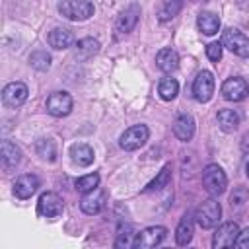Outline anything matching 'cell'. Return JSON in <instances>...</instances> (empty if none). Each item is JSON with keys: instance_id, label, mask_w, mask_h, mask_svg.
Masks as SVG:
<instances>
[{"instance_id": "6da1fadb", "label": "cell", "mask_w": 249, "mask_h": 249, "mask_svg": "<svg viewBox=\"0 0 249 249\" xmlns=\"http://www.w3.org/2000/svg\"><path fill=\"white\" fill-rule=\"evenodd\" d=\"M58 12L70 21H86L93 16V4L89 0H60Z\"/></svg>"}, {"instance_id": "7a4b0ae2", "label": "cell", "mask_w": 249, "mask_h": 249, "mask_svg": "<svg viewBox=\"0 0 249 249\" xmlns=\"http://www.w3.org/2000/svg\"><path fill=\"white\" fill-rule=\"evenodd\" d=\"M222 218V206L218 200L214 198H208L204 202L198 204V208L195 210V222L202 228V230H210V228H216L218 222Z\"/></svg>"}, {"instance_id": "3957f363", "label": "cell", "mask_w": 249, "mask_h": 249, "mask_svg": "<svg viewBox=\"0 0 249 249\" xmlns=\"http://www.w3.org/2000/svg\"><path fill=\"white\" fill-rule=\"evenodd\" d=\"M202 183L212 196H220L228 187V177L218 163H208L202 171Z\"/></svg>"}, {"instance_id": "277c9868", "label": "cell", "mask_w": 249, "mask_h": 249, "mask_svg": "<svg viewBox=\"0 0 249 249\" xmlns=\"http://www.w3.org/2000/svg\"><path fill=\"white\" fill-rule=\"evenodd\" d=\"M222 47L230 49L233 54L241 58H249V39L233 27H228L222 31Z\"/></svg>"}, {"instance_id": "5b68a950", "label": "cell", "mask_w": 249, "mask_h": 249, "mask_svg": "<svg viewBox=\"0 0 249 249\" xmlns=\"http://www.w3.org/2000/svg\"><path fill=\"white\" fill-rule=\"evenodd\" d=\"M148 136H150V130H148L146 124H134V126L126 128V130L121 134L119 146H121L123 150H126V152H132V150L142 148V146L146 144Z\"/></svg>"}, {"instance_id": "8992f818", "label": "cell", "mask_w": 249, "mask_h": 249, "mask_svg": "<svg viewBox=\"0 0 249 249\" xmlns=\"http://www.w3.org/2000/svg\"><path fill=\"white\" fill-rule=\"evenodd\" d=\"M62 210H64V202L53 191L43 193L37 200V214L43 218H58L62 214Z\"/></svg>"}, {"instance_id": "52a82bcc", "label": "cell", "mask_w": 249, "mask_h": 249, "mask_svg": "<svg viewBox=\"0 0 249 249\" xmlns=\"http://www.w3.org/2000/svg\"><path fill=\"white\" fill-rule=\"evenodd\" d=\"M105 204H107V191L101 189V187H95L93 191L84 193V196H82V200H80L82 212H84V214H89V216L99 214V212L105 208Z\"/></svg>"}, {"instance_id": "ba28073f", "label": "cell", "mask_w": 249, "mask_h": 249, "mask_svg": "<svg viewBox=\"0 0 249 249\" xmlns=\"http://www.w3.org/2000/svg\"><path fill=\"white\" fill-rule=\"evenodd\" d=\"M167 235V228L163 226H150V228H144L142 231L136 233V239H134V247L138 249H152L156 245H160Z\"/></svg>"}, {"instance_id": "9c48e42d", "label": "cell", "mask_w": 249, "mask_h": 249, "mask_svg": "<svg viewBox=\"0 0 249 249\" xmlns=\"http://www.w3.org/2000/svg\"><path fill=\"white\" fill-rule=\"evenodd\" d=\"M214 93V76L208 70H200L193 82V95L196 101L206 103Z\"/></svg>"}, {"instance_id": "30bf717a", "label": "cell", "mask_w": 249, "mask_h": 249, "mask_svg": "<svg viewBox=\"0 0 249 249\" xmlns=\"http://www.w3.org/2000/svg\"><path fill=\"white\" fill-rule=\"evenodd\" d=\"M27 95H29V89L23 82H10L2 89V101H4L6 107H12V109L23 105Z\"/></svg>"}, {"instance_id": "8fae6325", "label": "cell", "mask_w": 249, "mask_h": 249, "mask_svg": "<svg viewBox=\"0 0 249 249\" xmlns=\"http://www.w3.org/2000/svg\"><path fill=\"white\" fill-rule=\"evenodd\" d=\"M47 111L53 117H66L72 111V95L68 91H53L47 97Z\"/></svg>"}, {"instance_id": "7c38bea8", "label": "cell", "mask_w": 249, "mask_h": 249, "mask_svg": "<svg viewBox=\"0 0 249 249\" xmlns=\"http://www.w3.org/2000/svg\"><path fill=\"white\" fill-rule=\"evenodd\" d=\"M222 95L228 99V101H243L247 95H249V86L243 78H228L224 84H222Z\"/></svg>"}, {"instance_id": "4fadbf2b", "label": "cell", "mask_w": 249, "mask_h": 249, "mask_svg": "<svg viewBox=\"0 0 249 249\" xmlns=\"http://www.w3.org/2000/svg\"><path fill=\"white\" fill-rule=\"evenodd\" d=\"M237 233H239V228H237L235 222H224L222 226H218V230H216V233L212 237V247L222 249V247L235 245Z\"/></svg>"}, {"instance_id": "5bb4252c", "label": "cell", "mask_w": 249, "mask_h": 249, "mask_svg": "<svg viewBox=\"0 0 249 249\" xmlns=\"http://www.w3.org/2000/svg\"><path fill=\"white\" fill-rule=\"evenodd\" d=\"M138 19H140V6L138 4H130L128 8H124L119 14V18L115 21V29L119 33H130L136 27Z\"/></svg>"}, {"instance_id": "9a60e30c", "label": "cell", "mask_w": 249, "mask_h": 249, "mask_svg": "<svg viewBox=\"0 0 249 249\" xmlns=\"http://www.w3.org/2000/svg\"><path fill=\"white\" fill-rule=\"evenodd\" d=\"M39 187H41L39 177L33 175V173H25V175H21V177L16 179V183H14V195L18 198H29L31 195L37 193Z\"/></svg>"}, {"instance_id": "2e32d148", "label": "cell", "mask_w": 249, "mask_h": 249, "mask_svg": "<svg viewBox=\"0 0 249 249\" xmlns=\"http://www.w3.org/2000/svg\"><path fill=\"white\" fill-rule=\"evenodd\" d=\"M21 160V152L19 148L12 142V140H2L0 144V161H2V169L4 171H12Z\"/></svg>"}, {"instance_id": "e0dca14e", "label": "cell", "mask_w": 249, "mask_h": 249, "mask_svg": "<svg viewBox=\"0 0 249 249\" xmlns=\"http://www.w3.org/2000/svg\"><path fill=\"white\" fill-rule=\"evenodd\" d=\"M173 134L181 142H189L195 136V119H193V115H189V113L177 115V119L173 121Z\"/></svg>"}, {"instance_id": "ac0fdd59", "label": "cell", "mask_w": 249, "mask_h": 249, "mask_svg": "<svg viewBox=\"0 0 249 249\" xmlns=\"http://www.w3.org/2000/svg\"><path fill=\"white\" fill-rule=\"evenodd\" d=\"M47 41H49V45H51L53 49L62 51V49H68V47L74 43V33H72L70 29H66V27H54V29L49 33Z\"/></svg>"}, {"instance_id": "d6986e66", "label": "cell", "mask_w": 249, "mask_h": 249, "mask_svg": "<svg viewBox=\"0 0 249 249\" xmlns=\"http://www.w3.org/2000/svg\"><path fill=\"white\" fill-rule=\"evenodd\" d=\"M193 233H195V220L191 214H185L181 220H179V226L175 230V241L177 245H189L191 239H193Z\"/></svg>"}, {"instance_id": "ffe728a7", "label": "cell", "mask_w": 249, "mask_h": 249, "mask_svg": "<svg viewBox=\"0 0 249 249\" xmlns=\"http://www.w3.org/2000/svg\"><path fill=\"white\" fill-rule=\"evenodd\" d=\"M156 66L161 72H173L179 66V54L173 49H161L156 54Z\"/></svg>"}, {"instance_id": "44dd1931", "label": "cell", "mask_w": 249, "mask_h": 249, "mask_svg": "<svg viewBox=\"0 0 249 249\" xmlns=\"http://www.w3.org/2000/svg\"><path fill=\"white\" fill-rule=\"evenodd\" d=\"M70 156H72V161L80 167H88L93 163V150L88 144H74L70 148Z\"/></svg>"}, {"instance_id": "7402d4cb", "label": "cell", "mask_w": 249, "mask_h": 249, "mask_svg": "<svg viewBox=\"0 0 249 249\" xmlns=\"http://www.w3.org/2000/svg\"><path fill=\"white\" fill-rule=\"evenodd\" d=\"M196 25H198V29H200L204 35H214V33H218V29H220V19H218V16L212 14V12H200L198 18H196Z\"/></svg>"}, {"instance_id": "603a6c76", "label": "cell", "mask_w": 249, "mask_h": 249, "mask_svg": "<svg viewBox=\"0 0 249 249\" xmlns=\"http://www.w3.org/2000/svg\"><path fill=\"white\" fill-rule=\"evenodd\" d=\"M216 119H218V124L224 132H233L239 126V115L233 109H220Z\"/></svg>"}, {"instance_id": "cb8c5ba5", "label": "cell", "mask_w": 249, "mask_h": 249, "mask_svg": "<svg viewBox=\"0 0 249 249\" xmlns=\"http://www.w3.org/2000/svg\"><path fill=\"white\" fill-rule=\"evenodd\" d=\"M97 53H99V41L97 39L86 37V39H80L76 43V56H80V58H89Z\"/></svg>"}, {"instance_id": "d4e9b609", "label": "cell", "mask_w": 249, "mask_h": 249, "mask_svg": "<svg viewBox=\"0 0 249 249\" xmlns=\"http://www.w3.org/2000/svg\"><path fill=\"white\" fill-rule=\"evenodd\" d=\"M158 93L163 101H171L175 99V95L179 93V84L175 78H161L160 86H158Z\"/></svg>"}, {"instance_id": "484cf974", "label": "cell", "mask_w": 249, "mask_h": 249, "mask_svg": "<svg viewBox=\"0 0 249 249\" xmlns=\"http://www.w3.org/2000/svg\"><path fill=\"white\" fill-rule=\"evenodd\" d=\"M169 179H171V163L163 165V167H161V171L156 175V179H152V181H150V183L144 187V191H146V193H152V191H161L163 187H167Z\"/></svg>"}, {"instance_id": "4316f807", "label": "cell", "mask_w": 249, "mask_h": 249, "mask_svg": "<svg viewBox=\"0 0 249 249\" xmlns=\"http://www.w3.org/2000/svg\"><path fill=\"white\" fill-rule=\"evenodd\" d=\"M134 239H136V233H134L132 226L130 224H124L119 230V233H117L115 247H119V249H130V247H134Z\"/></svg>"}, {"instance_id": "83f0119b", "label": "cell", "mask_w": 249, "mask_h": 249, "mask_svg": "<svg viewBox=\"0 0 249 249\" xmlns=\"http://www.w3.org/2000/svg\"><path fill=\"white\" fill-rule=\"evenodd\" d=\"M179 10H181V0H163L160 10H158V19L169 21L179 14Z\"/></svg>"}, {"instance_id": "f1b7e54d", "label": "cell", "mask_w": 249, "mask_h": 249, "mask_svg": "<svg viewBox=\"0 0 249 249\" xmlns=\"http://www.w3.org/2000/svg\"><path fill=\"white\" fill-rule=\"evenodd\" d=\"M37 154L43 158V160H49V161H54L56 160V146L51 138H41L37 142Z\"/></svg>"}, {"instance_id": "f546056e", "label": "cell", "mask_w": 249, "mask_h": 249, "mask_svg": "<svg viewBox=\"0 0 249 249\" xmlns=\"http://www.w3.org/2000/svg\"><path fill=\"white\" fill-rule=\"evenodd\" d=\"M29 64L35 70H41V72L43 70H49V66H51V54L47 51H35L29 56Z\"/></svg>"}, {"instance_id": "4dcf8cb0", "label": "cell", "mask_w": 249, "mask_h": 249, "mask_svg": "<svg viewBox=\"0 0 249 249\" xmlns=\"http://www.w3.org/2000/svg\"><path fill=\"white\" fill-rule=\"evenodd\" d=\"M76 191L80 193H89L93 191L95 187H99V175L97 173H89V175H84L80 179H76Z\"/></svg>"}, {"instance_id": "1f68e13d", "label": "cell", "mask_w": 249, "mask_h": 249, "mask_svg": "<svg viewBox=\"0 0 249 249\" xmlns=\"http://www.w3.org/2000/svg\"><path fill=\"white\" fill-rule=\"evenodd\" d=\"M247 198H249V191L243 187H237L230 196V204H231V208H239L241 204H245Z\"/></svg>"}, {"instance_id": "d6a6232c", "label": "cell", "mask_w": 249, "mask_h": 249, "mask_svg": "<svg viewBox=\"0 0 249 249\" xmlns=\"http://www.w3.org/2000/svg\"><path fill=\"white\" fill-rule=\"evenodd\" d=\"M206 56L212 62H218L222 58V43H210V45H206Z\"/></svg>"}, {"instance_id": "836d02e7", "label": "cell", "mask_w": 249, "mask_h": 249, "mask_svg": "<svg viewBox=\"0 0 249 249\" xmlns=\"http://www.w3.org/2000/svg\"><path fill=\"white\" fill-rule=\"evenodd\" d=\"M235 247H239V249H249V228H245L243 231L237 233Z\"/></svg>"}, {"instance_id": "e575fe53", "label": "cell", "mask_w": 249, "mask_h": 249, "mask_svg": "<svg viewBox=\"0 0 249 249\" xmlns=\"http://www.w3.org/2000/svg\"><path fill=\"white\" fill-rule=\"evenodd\" d=\"M245 173H247V177H249V163H247V167H245Z\"/></svg>"}]
</instances>
